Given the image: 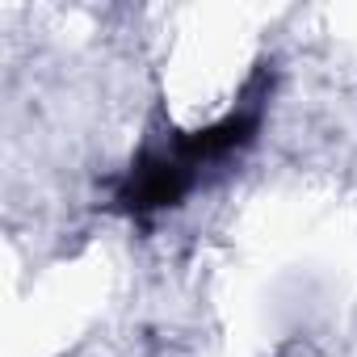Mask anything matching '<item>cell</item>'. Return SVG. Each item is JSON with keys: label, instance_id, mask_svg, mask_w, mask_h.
<instances>
[{"label": "cell", "instance_id": "1", "mask_svg": "<svg viewBox=\"0 0 357 357\" xmlns=\"http://www.w3.org/2000/svg\"><path fill=\"white\" fill-rule=\"evenodd\" d=\"M269 93H273V68L257 63V72L240 89L236 109H227L219 122L143 143V151L130 160L122 181L114 185V211L147 223L160 211L181 206L185 194L202 181L206 168L231 160L236 151H244L257 139L265 109H269Z\"/></svg>", "mask_w": 357, "mask_h": 357}]
</instances>
